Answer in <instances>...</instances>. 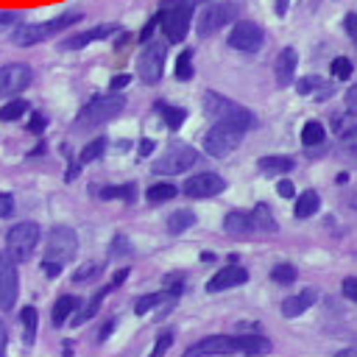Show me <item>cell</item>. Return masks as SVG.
<instances>
[{
    "instance_id": "cell-1",
    "label": "cell",
    "mask_w": 357,
    "mask_h": 357,
    "mask_svg": "<svg viewBox=\"0 0 357 357\" xmlns=\"http://www.w3.org/2000/svg\"><path fill=\"white\" fill-rule=\"evenodd\" d=\"M81 17H84L81 11H70V14H61V17L50 20V22L17 25V28L11 31V42H14V45H20V47H31V45H39V42H45V39L56 36L59 31H64V28H70V25L81 22Z\"/></svg>"
},
{
    "instance_id": "cell-2",
    "label": "cell",
    "mask_w": 357,
    "mask_h": 357,
    "mask_svg": "<svg viewBox=\"0 0 357 357\" xmlns=\"http://www.w3.org/2000/svg\"><path fill=\"white\" fill-rule=\"evenodd\" d=\"M243 134H245V128H243L240 123L223 117V120H218V123L204 134V151H206L209 156H218V159H220V156L231 153V151L240 145Z\"/></svg>"
},
{
    "instance_id": "cell-3",
    "label": "cell",
    "mask_w": 357,
    "mask_h": 357,
    "mask_svg": "<svg viewBox=\"0 0 357 357\" xmlns=\"http://www.w3.org/2000/svg\"><path fill=\"white\" fill-rule=\"evenodd\" d=\"M195 162H198V151L192 145H187V142H170L162 151V156L153 162V173H159V176H178V173L190 170Z\"/></svg>"
},
{
    "instance_id": "cell-4",
    "label": "cell",
    "mask_w": 357,
    "mask_h": 357,
    "mask_svg": "<svg viewBox=\"0 0 357 357\" xmlns=\"http://www.w3.org/2000/svg\"><path fill=\"white\" fill-rule=\"evenodd\" d=\"M126 106V98L120 92H109V95H98L92 98L81 112H78V126H100L106 120H112L114 114H120Z\"/></svg>"
},
{
    "instance_id": "cell-5",
    "label": "cell",
    "mask_w": 357,
    "mask_h": 357,
    "mask_svg": "<svg viewBox=\"0 0 357 357\" xmlns=\"http://www.w3.org/2000/svg\"><path fill=\"white\" fill-rule=\"evenodd\" d=\"M39 237H42V231H39V226H36L33 220L14 223V226L8 229V234H6V251H8L17 262H25V259L33 254Z\"/></svg>"
},
{
    "instance_id": "cell-6",
    "label": "cell",
    "mask_w": 357,
    "mask_h": 357,
    "mask_svg": "<svg viewBox=\"0 0 357 357\" xmlns=\"http://www.w3.org/2000/svg\"><path fill=\"white\" fill-rule=\"evenodd\" d=\"M78 251V234L70 226H53L45 237V259L70 262Z\"/></svg>"
},
{
    "instance_id": "cell-7",
    "label": "cell",
    "mask_w": 357,
    "mask_h": 357,
    "mask_svg": "<svg viewBox=\"0 0 357 357\" xmlns=\"http://www.w3.org/2000/svg\"><path fill=\"white\" fill-rule=\"evenodd\" d=\"M237 8L234 3H209L198 11V20H195V31L198 36H212L215 31H220L223 25H229L234 20Z\"/></svg>"
},
{
    "instance_id": "cell-8",
    "label": "cell",
    "mask_w": 357,
    "mask_h": 357,
    "mask_svg": "<svg viewBox=\"0 0 357 357\" xmlns=\"http://www.w3.org/2000/svg\"><path fill=\"white\" fill-rule=\"evenodd\" d=\"M262 42H265V31L257 22H251V20L234 22L229 36H226V45L231 50H240V53H257L262 47Z\"/></svg>"
},
{
    "instance_id": "cell-9",
    "label": "cell",
    "mask_w": 357,
    "mask_h": 357,
    "mask_svg": "<svg viewBox=\"0 0 357 357\" xmlns=\"http://www.w3.org/2000/svg\"><path fill=\"white\" fill-rule=\"evenodd\" d=\"M165 45L162 42H145V50L139 53V61H137V75L142 84L153 86L159 78H162V70H165Z\"/></svg>"
},
{
    "instance_id": "cell-10",
    "label": "cell",
    "mask_w": 357,
    "mask_h": 357,
    "mask_svg": "<svg viewBox=\"0 0 357 357\" xmlns=\"http://www.w3.org/2000/svg\"><path fill=\"white\" fill-rule=\"evenodd\" d=\"M192 8H195V0H178V6H173L170 11L162 14V28H165L170 42H181L187 36L190 20H192Z\"/></svg>"
},
{
    "instance_id": "cell-11",
    "label": "cell",
    "mask_w": 357,
    "mask_h": 357,
    "mask_svg": "<svg viewBox=\"0 0 357 357\" xmlns=\"http://www.w3.org/2000/svg\"><path fill=\"white\" fill-rule=\"evenodd\" d=\"M17 293H20L17 259L6 251L0 254V312H8L17 304Z\"/></svg>"
},
{
    "instance_id": "cell-12",
    "label": "cell",
    "mask_w": 357,
    "mask_h": 357,
    "mask_svg": "<svg viewBox=\"0 0 357 357\" xmlns=\"http://www.w3.org/2000/svg\"><path fill=\"white\" fill-rule=\"evenodd\" d=\"M181 190H184V195H190V198H212V195H218V192L226 190V181H223V176L206 170V173L190 176Z\"/></svg>"
},
{
    "instance_id": "cell-13",
    "label": "cell",
    "mask_w": 357,
    "mask_h": 357,
    "mask_svg": "<svg viewBox=\"0 0 357 357\" xmlns=\"http://www.w3.org/2000/svg\"><path fill=\"white\" fill-rule=\"evenodd\" d=\"M33 73L28 64L22 61H11V64H3L0 67V95H17L22 92L28 84H31Z\"/></svg>"
},
{
    "instance_id": "cell-14",
    "label": "cell",
    "mask_w": 357,
    "mask_h": 357,
    "mask_svg": "<svg viewBox=\"0 0 357 357\" xmlns=\"http://www.w3.org/2000/svg\"><path fill=\"white\" fill-rule=\"evenodd\" d=\"M245 282H248V271L243 265H226V268L215 271V276L206 282V293H223V290L245 284Z\"/></svg>"
},
{
    "instance_id": "cell-15",
    "label": "cell",
    "mask_w": 357,
    "mask_h": 357,
    "mask_svg": "<svg viewBox=\"0 0 357 357\" xmlns=\"http://www.w3.org/2000/svg\"><path fill=\"white\" fill-rule=\"evenodd\" d=\"M112 33H114V25L103 22V25H95V28H89V31H81V33L67 36V39L61 42V50H81V47H86V45H92V42H98V39L112 36Z\"/></svg>"
},
{
    "instance_id": "cell-16",
    "label": "cell",
    "mask_w": 357,
    "mask_h": 357,
    "mask_svg": "<svg viewBox=\"0 0 357 357\" xmlns=\"http://www.w3.org/2000/svg\"><path fill=\"white\" fill-rule=\"evenodd\" d=\"M204 357V354H234V340L231 337H223V335H212V337H204L201 343L190 346L187 349V357Z\"/></svg>"
},
{
    "instance_id": "cell-17",
    "label": "cell",
    "mask_w": 357,
    "mask_h": 357,
    "mask_svg": "<svg viewBox=\"0 0 357 357\" xmlns=\"http://www.w3.org/2000/svg\"><path fill=\"white\" fill-rule=\"evenodd\" d=\"M296 64H298V53L296 47H284L276 61H273V75H276V84L279 86H290L293 75H296Z\"/></svg>"
},
{
    "instance_id": "cell-18",
    "label": "cell",
    "mask_w": 357,
    "mask_h": 357,
    "mask_svg": "<svg viewBox=\"0 0 357 357\" xmlns=\"http://www.w3.org/2000/svg\"><path fill=\"white\" fill-rule=\"evenodd\" d=\"M315 301H318V290H312V287H307V290H301V293H293V296H287V298L282 301V315H284V318H298V315L307 312Z\"/></svg>"
},
{
    "instance_id": "cell-19",
    "label": "cell",
    "mask_w": 357,
    "mask_h": 357,
    "mask_svg": "<svg viewBox=\"0 0 357 357\" xmlns=\"http://www.w3.org/2000/svg\"><path fill=\"white\" fill-rule=\"evenodd\" d=\"M201 106H204V114L212 117V120H223V117H229V114L237 109V103H231L229 98H223V95H218V92H212V89L204 92Z\"/></svg>"
},
{
    "instance_id": "cell-20",
    "label": "cell",
    "mask_w": 357,
    "mask_h": 357,
    "mask_svg": "<svg viewBox=\"0 0 357 357\" xmlns=\"http://www.w3.org/2000/svg\"><path fill=\"white\" fill-rule=\"evenodd\" d=\"M223 231H226V234H231V237H248V234L254 231L251 212H240V209L229 212V215L223 218Z\"/></svg>"
},
{
    "instance_id": "cell-21",
    "label": "cell",
    "mask_w": 357,
    "mask_h": 357,
    "mask_svg": "<svg viewBox=\"0 0 357 357\" xmlns=\"http://www.w3.org/2000/svg\"><path fill=\"white\" fill-rule=\"evenodd\" d=\"M296 89H298V95H304V98H318V100L332 98V84L324 81V78H318V75H304V78L296 84Z\"/></svg>"
},
{
    "instance_id": "cell-22",
    "label": "cell",
    "mask_w": 357,
    "mask_h": 357,
    "mask_svg": "<svg viewBox=\"0 0 357 357\" xmlns=\"http://www.w3.org/2000/svg\"><path fill=\"white\" fill-rule=\"evenodd\" d=\"M234 351H243V354H262V351H271V340L262 337V335H234Z\"/></svg>"
},
{
    "instance_id": "cell-23",
    "label": "cell",
    "mask_w": 357,
    "mask_h": 357,
    "mask_svg": "<svg viewBox=\"0 0 357 357\" xmlns=\"http://www.w3.org/2000/svg\"><path fill=\"white\" fill-rule=\"evenodd\" d=\"M257 165H259V170H262V173H271V176H282V173H290V170H293V159H290V156H284V153L262 156Z\"/></svg>"
},
{
    "instance_id": "cell-24",
    "label": "cell",
    "mask_w": 357,
    "mask_h": 357,
    "mask_svg": "<svg viewBox=\"0 0 357 357\" xmlns=\"http://www.w3.org/2000/svg\"><path fill=\"white\" fill-rule=\"evenodd\" d=\"M318 206H321V195L315 192V190H304L298 198H296V206H293V215L296 218H310V215H315L318 212Z\"/></svg>"
},
{
    "instance_id": "cell-25",
    "label": "cell",
    "mask_w": 357,
    "mask_h": 357,
    "mask_svg": "<svg viewBox=\"0 0 357 357\" xmlns=\"http://www.w3.org/2000/svg\"><path fill=\"white\" fill-rule=\"evenodd\" d=\"M106 293H112V284L100 287V290L92 296V301H86V304H84V310L73 318V326H81V324H86L89 318H95V315H98V310H100V304H103V298H106Z\"/></svg>"
},
{
    "instance_id": "cell-26",
    "label": "cell",
    "mask_w": 357,
    "mask_h": 357,
    "mask_svg": "<svg viewBox=\"0 0 357 357\" xmlns=\"http://www.w3.org/2000/svg\"><path fill=\"white\" fill-rule=\"evenodd\" d=\"M75 307H78V296H61L56 304H53V310H50V321H53V326H61L64 321H67V315H73L75 312Z\"/></svg>"
},
{
    "instance_id": "cell-27",
    "label": "cell",
    "mask_w": 357,
    "mask_h": 357,
    "mask_svg": "<svg viewBox=\"0 0 357 357\" xmlns=\"http://www.w3.org/2000/svg\"><path fill=\"white\" fill-rule=\"evenodd\" d=\"M176 195H178V187L170 184V181H156V184H151V187L145 190L148 204H165V201H170V198H176Z\"/></svg>"
},
{
    "instance_id": "cell-28",
    "label": "cell",
    "mask_w": 357,
    "mask_h": 357,
    "mask_svg": "<svg viewBox=\"0 0 357 357\" xmlns=\"http://www.w3.org/2000/svg\"><path fill=\"white\" fill-rule=\"evenodd\" d=\"M36 324H39V315H36V307H22L20 310V326H22V337H25V343L31 346L33 340H36Z\"/></svg>"
},
{
    "instance_id": "cell-29",
    "label": "cell",
    "mask_w": 357,
    "mask_h": 357,
    "mask_svg": "<svg viewBox=\"0 0 357 357\" xmlns=\"http://www.w3.org/2000/svg\"><path fill=\"white\" fill-rule=\"evenodd\" d=\"M162 117H165V123H167V128L170 131H178L181 128V123H184V117H187V112L181 109V106H167V103H162V100H156V106H153Z\"/></svg>"
},
{
    "instance_id": "cell-30",
    "label": "cell",
    "mask_w": 357,
    "mask_h": 357,
    "mask_svg": "<svg viewBox=\"0 0 357 357\" xmlns=\"http://www.w3.org/2000/svg\"><path fill=\"white\" fill-rule=\"evenodd\" d=\"M251 220H254V229H259V231H268V234H276V218L268 212V206L265 204H257L254 206V212H251Z\"/></svg>"
},
{
    "instance_id": "cell-31",
    "label": "cell",
    "mask_w": 357,
    "mask_h": 357,
    "mask_svg": "<svg viewBox=\"0 0 357 357\" xmlns=\"http://www.w3.org/2000/svg\"><path fill=\"white\" fill-rule=\"evenodd\" d=\"M190 226H195V212H190V209H178L167 218V231L170 234H184Z\"/></svg>"
},
{
    "instance_id": "cell-32",
    "label": "cell",
    "mask_w": 357,
    "mask_h": 357,
    "mask_svg": "<svg viewBox=\"0 0 357 357\" xmlns=\"http://www.w3.org/2000/svg\"><path fill=\"white\" fill-rule=\"evenodd\" d=\"M324 137H326V131H324V126H321L318 120H307V123H304V128H301V145H304V148L321 145Z\"/></svg>"
},
{
    "instance_id": "cell-33",
    "label": "cell",
    "mask_w": 357,
    "mask_h": 357,
    "mask_svg": "<svg viewBox=\"0 0 357 357\" xmlns=\"http://www.w3.org/2000/svg\"><path fill=\"white\" fill-rule=\"evenodd\" d=\"M100 198H120V201H126V204H134V198H137V184L134 181H126V184H120V187H103L100 192H98Z\"/></svg>"
},
{
    "instance_id": "cell-34",
    "label": "cell",
    "mask_w": 357,
    "mask_h": 357,
    "mask_svg": "<svg viewBox=\"0 0 357 357\" xmlns=\"http://www.w3.org/2000/svg\"><path fill=\"white\" fill-rule=\"evenodd\" d=\"M103 153H106V139H103V137H95L92 142H86V145L81 148V156H78V162H81V165H89V162L100 159Z\"/></svg>"
},
{
    "instance_id": "cell-35",
    "label": "cell",
    "mask_w": 357,
    "mask_h": 357,
    "mask_svg": "<svg viewBox=\"0 0 357 357\" xmlns=\"http://www.w3.org/2000/svg\"><path fill=\"white\" fill-rule=\"evenodd\" d=\"M167 298V290H162V293H148V296H139L137 301H134V312L137 315H148L153 307H159L162 301Z\"/></svg>"
},
{
    "instance_id": "cell-36",
    "label": "cell",
    "mask_w": 357,
    "mask_h": 357,
    "mask_svg": "<svg viewBox=\"0 0 357 357\" xmlns=\"http://www.w3.org/2000/svg\"><path fill=\"white\" fill-rule=\"evenodd\" d=\"M25 112H28V103H25L22 98H17V100H8L6 106H0V120H3V123H14V120H20Z\"/></svg>"
},
{
    "instance_id": "cell-37",
    "label": "cell",
    "mask_w": 357,
    "mask_h": 357,
    "mask_svg": "<svg viewBox=\"0 0 357 357\" xmlns=\"http://www.w3.org/2000/svg\"><path fill=\"white\" fill-rule=\"evenodd\" d=\"M176 78L178 81H190L192 78V50L187 47V50H181L178 53V59H176Z\"/></svg>"
},
{
    "instance_id": "cell-38",
    "label": "cell",
    "mask_w": 357,
    "mask_h": 357,
    "mask_svg": "<svg viewBox=\"0 0 357 357\" xmlns=\"http://www.w3.org/2000/svg\"><path fill=\"white\" fill-rule=\"evenodd\" d=\"M329 70H332V75H335V78L346 81V78H351V70H354V64H351L346 56H337V59H332Z\"/></svg>"
},
{
    "instance_id": "cell-39",
    "label": "cell",
    "mask_w": 357,
    "mask_h": 357,
    "mask_svg": "<svg viewBox=\"0 0 357 357\" xmlns=\"http://www.w3.org/2000/svg\"><path fill=\"white\" fill-rule=\"evenodd\" d=\"M271 279H273L276 284H290V282H296V268L287 265V262H282V265H276V268L271 271Z\"/></svg>"
},
{
    "instance_id": "cell-40",
    "label": "cell",
    "mask_w": 357,
    "mask_h": 357,
    "mask_svg": "<svg viewBox=\"0 0 357 357\" xmlns=\"http://www.w3.org/2000/svg\"><path fill=\"white\" fill-rule=\"evenodd\" d=\"M128 254H131L128 237L126 234H114L112 243H109V257H128Z\"/></svg>"
},
{
    "instance_id": "cell-41",
    "label": "cell",
    "mask_w": 357,
    "mask_h": 357,
    "mask_svg": "<svg viewBox=\"0 0 357 357\" xmlns=\"http://www.w3.org/2000/svg\"><path fill=\"white\" fill-rule=\"evenodd\" d=\"M100 273V265L98 262H86V265H81L75 273H73V279L75 282H86V279H95Z\"/></svg>"
},
{
    "instance_id": "cell-42",
    "label": "cell",
    "mask_w": 357,
    "mask_h": 357,
    "mask_svg": "<svg viewBox=\"0 0 357 357\" xmlns=\"http://www.w3.org/2000/svg\"><path fill=\"white\" fill-rule=\"evenodd\" d=\"M162 14H165V11H159L156 17H151V20L145 22V28H142V33H139V42H151V36H153V31H156V25L162 22Z\"/></svg>"
},
{
    "instance_id": "cell-43",
    "label": "cell",
    "mask_w": 357,
    "mask_h": 357,
    "mask_svg": "<svg viewBox=\"0 0 357 357\" xmlns=\"http://www.w3.org/2000/svg\"><path fill=\"white\" fill-rule=\"evenodd\" d=\"M340 290H343V296H346L349 301H354V304H357V276H346Z\"/></svg>"
},
{
    "instance_id": "cell-44",
    "label": "cell",
    "mask_w": 357,
    "mask_h": 357,
    "mask_svg": "<svg viewBox=\"0 0 357 357\" xmlns=\"http://www.w3.org/2000/svg\"><path fill=\"white\" fill-rule=\"evenodd\" d=\"M45 126H47V117H45V114H39V112L31 114V120H28V131H31V134H42Z\"/></svg>"
},
{
    "instance_id": "cell-45",
    "label": "cell",
    "mask_w": 357,
    "mask_h": 357,
    "mask_svg": "<svg viewBox=\"0 0 357 357\" xmlns=\"http://www.w3.org/2000/svg\"><path fill=\"white\" fill-rule=\"evenodd\" d=\"M170 346H173V332H165V335H159V340H156V346L151 349V354H165Z\"/></svg>"
},
{
    "instance_id": "cell-46",
    "label": "cell",
    "mask_w": 357,
    "mask_h": 357,
    "mask_svg": "<svg viewBox=\"0 0 357 357\" xmlns=\"http://www.w3.org/2000/svg\"><path fill=\"white\" fill-rule=\"evenodd\" d=\"M61 265H64V262H56V259H42V271H45V276H47V279H56V276L61 273Z\"/></svg>"
},
{
    "instance_id": "cell-47",
    "label": "cell",
    "mask_w": 357,
    "mask_h": 357,
    "mask_svg": "<svg viewBox=\"0 0 357 357\" xmlns=\"http://www.w3.org/2000/svg\"><path fill=\"white\" fill-rule=\"evenodd\" d=\"M14 212V195L11 192H0V218H8Z\"/></svg>"
},
{
    "instance_id": "cell-48",
    "label": "cell",
    "mask_w": 357,
    "mask_h": 357,
    "mask_svg": "<svg viewBox=\"0 0 357 357\" xmlns=\"http://www.w3.org/2000/svg\"><path fill=\"white\" fill-rule=\"evenodd\" d=\"M343 25H346V33H349V39L357 45V14H354V11H351V14H346Z\"/></svg>"
},
{
    "instance_id": "cell-49",
    "label": "cell",
    "mask_w": 357,
    "mask_h": 357,
    "mask_svg": "<svg viewBox=\"0 0 357 357\" xmlns=\"http://www.w3.org/2000/svg\"><path fill=\"white\" fill-rule=\"evenodd\" d=\"M117 329V318H109L103 326H100V332H98V343H106L109 340V335Z\"/></svg>"
},
{
    "instance_id": "cell-50",
    "label": "cell",
    "mask_w": 357,
    "mask_h": 357,
    "mask_svg": "<svg viewBox=\"0 0 357 357\" xmlns=\"http://www.w3.org/2000/svg\"><path fill=\"white\" fill-rule=\"evenodd\" d=\"M276 192H279L282 198H293V195H296V187H293L290 178H282V181L276 184Z\"/></svg>"
},
{
    "instance_id": "cell-51",
    "label": "cell",
    "mask_w": 357,
    "mask_h": 357,
    "mask_svg": "<svg viewBox=\"0 0 357 357\" xmlns=\"http://www.w3.org/2000/svg\"><path fill=\"white\" fill-rule=\"evenodd\" d=\"M131 84V75H114L112 81H109V92H117V89H123V86H128Z\"/></svg>"
},
{
    "instance_id": "cell-52",
    "label": "cell",
    "mask_w": 357,
    "mask_h": 357,
    "mask_svg": "<svg viewBox=\"0 0 357 357\" xmlns=\"http://www.w3.org/2000/svg\"><path fill=\"white\" fill-rule=\"evenodd\" d=\"M17 14L14 11H0V31H6V28H11V25H17Z\"/></svg>"
},
{
    "instance_id": "cell-53",
    "label": "cell",
    "mask_w": 357,
    "mask_h": 357,
    "mask_svg": "<svg viewBox=\"0 0 357 357\" xmlns=\"http://www.w3.org/2000/svg\"><path fill=\"white\" fill-rule=\"evenodd\" d=\"M6 346H8V326H6V321L0 318V354H6Z\"/></svg>"
},
{
    "instance_id": "cell-54",
    "label": "cell",
    "mask_w": 357,
    "mask_h": 357,
    "mask_svg": "<svg viewBox=\"0 0 357 357\" xmlns=\"http://www.w3.org/2000/svg\"><path fill=\"white\" fill-rule=\"evenodd\" d=\"M346 151H349V153H351V159L357 162V131H354V134L346 139Z\"/></svg>"
},
{
    "instance_id": "cell-55",
    "label": "cell",
    "mask_w": 357,
    "mask_h": 357,
    "mask_svg": "<svg viewBox=\"0 0 357 357\" xmlns=\"http://www.w3.org/2000/svg\"><path fill=\"white\" fill-rule=\"evenodd\" d=\"M126 276H128V268H120V271L114 273V279H112L109 284H112V287H117V284H123V282H126Z\"/></svg>"
},
{
    "instance_id": "cell-56",
    "label": "cell",
    "mask_w": 357,
    "mask_h": 357,
    "mask_svg": "<svg viewBox=\"0 0 357 357\" xmlns=\"http://www.w3.org/2000/svg\"><path fill=\"white\" fill-rule=\"evenodd\" d=\"M346 103H349V109H351V112H357V86H351V89H349Z\"/></svg>"
},
{
    "instance_id": "cell-57",
    "label": "cell",
    "mask_w": 357,
    "mask_h": 357,
    "mask_svg": "<svg viewBox=\"0 0 357 357\" xmlns=\"http://www.w3.org/2000/svg\"><path fill=\"white\" fill-rule=\"evenodd\" d=\"M151 151H153V142H151V139H142V142H139V156H148Z\"/></svg>"
},
{
    "instance_id": "cell-58",
    "label": "cell",
    "mask_w": 357,
    "mask_h": 357,
    "mask_svg": "<svg viewBox=\"0 0 357 357\" xmlns=\"http://www.w3.org/2000/svg\"><path fill=\"white\" fill-rule=\"evenodd\" d=\"M273 3H276V14H279V17H284V14H287L290 0H273Z\"/></svg>"
},
{
    "instance_id": "cell-59",
    "label": "cell",
    "mask_w": 357,
    "mask_h": 357,
    "mask_svg": "<svg viewBox=\"0 0 357 357\" xmlns=\"http://www.w3.org/2000/svg\"><path fill=\"white\" fill-rule=\"evenodd\" d=\"M349 181V173H337V184H346Z\"/></svg>"
},
{
    "instance_id": "cell-60",
    "label": "cell",
    "mask_w": 357,
    "mask_h": 357,
    "mask_svg": "<svg viewBox=\"0 0 357 357\" xmlns=\"http://www.w3.org/2000/svg\"><path fill=\"white\" fill-rule=\"evenodd\" d=\"M340 354H357V349H346V351H340Z\"/></svg>"
}]
</instances>
